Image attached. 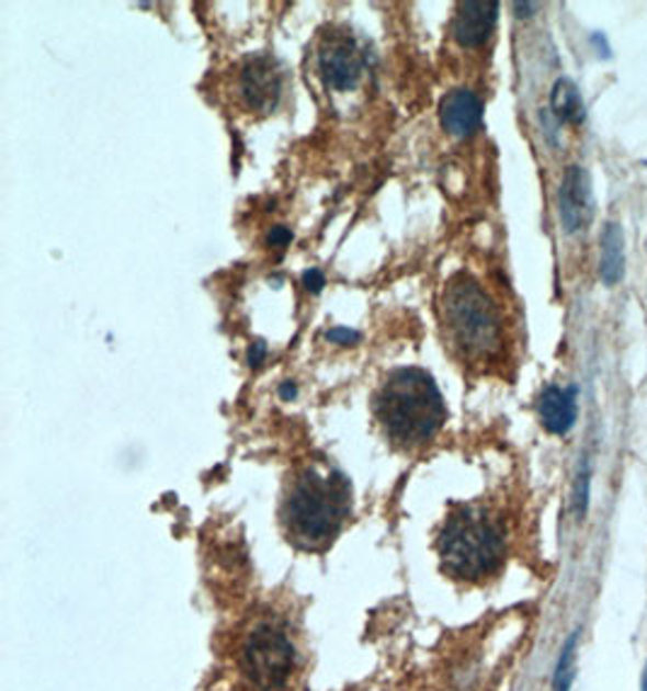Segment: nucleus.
Returning <instances> with one entry per match:
<instances>
[{"instance_id": "nucleus-16", "label": "nucleus", "mask_w": 647, "mask_h": 691, "mask_svg": "<svg viewBox=\"0 0 647 691\" xmlns=\"http://www.w3.org/2000/svg\"><path fill=\"white\" fill-rule=\"evenodd\" d=\"M292 240H294V234H292V228H286V226H274L268 234V246L272 248H286Z\"/></svg>"}, {"instance_id": "nucleus-4", "label": "nucleus", "mask_w": 647, "mask_h": 691, "mask_svg": "<svg viewBox=\"0 0 647 691\" xmlns=\"http://www.w3.org/2000/svg\"><path fill=\"white\" fill-rule=\"evenodd\" d=\"M442 316L449 338L468 356H490L502 344V320L490 296L468 274H456L444 286Z\"/></svg>"}, {"instance_id": "nucleus-8", "label": "nucleus", "mask_w": 647, "mask_h": 691, "mask_svg": "<svg viewBox=\"0 0 647 691\" xmlns=\"http://www.w3.org/2000/svg\"><path fill=\"white\" fill-rule=\"evenodd\" d=\"M558 202L560 222L568 234H577L589 224V218H592V190H589V178L580 166H570L565 170Z\"/></svg>"}, {"instance_id": "nucleus-6", "label": "nucleus", "mask_w": 647, "mask_h": 691, "mask_svg": "<svg viewBox=\"0 0 647 691\" xmlns=\"http://www.w3.org/2000/svg\"><path fill=\"white\" fill-rule=\"evenodd\" d=\"M318 68H320L322 80H326V86L332 90L344 92L360 83L364 61H362L360 46H356L350 32L328 34L326 42L320 44Z\"/></svg>"}, {"instance_id": "nucleus-19", "label": "nucleus", "mask_w": 647, "mask_h": 691, "mask_svg": "<svg viewBox=\"0 0 647 691\" xmlns=\"http://www.w3.org/2000/svg\"><path fill=\"white\" fill-rule=\"evenodd\" d=\"M264 356H268V344H264L262 340L252 342V348H250V352H248V364H250L252 369H258V366L264 362Z\"/></svg>"}, {"instance_id": "nucleus-11", "label": "nucleus", "mask_w": 647, "mask_h": 691, "mask_svg": "<svg viewBox=\"0 0 647 691\" xmlns=\"http://www.w3.org/2000/svg\"><path fill=\"white\" fill-rule=\"evenodd\" d=\"M538 418L543 428L553 434H565L572 430L577 420L575 388L563 390L558 386H548L538 398Z\"/></svg>"}, {"instance_id": "nucleus-3", "label": "nucleus", "mask_w": 647, "mask_h": 691, "mask_svg": "<svg viewBox=\"0 0 647 691\" xmlns=\"http://www.w3.org/2000/svg\"><path fill=\"white\" fill-rule=\"evenodd\" d=\"M444 570L461 580H480L500 568L504 558V529L480 507H461L449 517L439 536Z\"/></svg>"}, {"instance_id": "nucleus-7", "label": "nucleus", "mask_w": 647, "mask_h": 691, "mask_svg": "<svg viewBox=\"0 0 647 691\" xmlns=\"http://www.w3.org/2000/svg\"><path fill=\"white\" fill-rule=\"evenodd\" d=\"M240 92L250 110L268 112L276 107L282 95V73L268 56L250 59L240 73Z\"/></svg>"}, {"instance_id": "nucleus-12", "label": "nucleus", "mask_w": 647, "mask_h": 691, "mask_svg": "<svg viewBox=\"0 0 647 691\" xmlns=\"http://www.w3.org/2000/svg\"><path fill=\"white\" fill-rule=\"evenodd\" d=\"M626 272V252H623V230L618 224H606L602 234V280L614 286Z\"/></svg>"}, {"instance_id": "nucleus-10", "label": "nucleus", "mask_w": 647, "mask_h": 691, "mask_svg": "<svg viewBox=\"0 0 647 691\" xmlns=\"http://www.w3.org/2000/svg\"><path fill=\"white\" fill-rule=\"evenodd\" d=\"M497 10H500V5L490 3V0H468V3H461L452 25L454 39L461 46H480L488 42L497 22Z\"/></svg>"}, {"instance_id": "nucleus-21", "label": "nucleus", "mask_w": 647, "mask_h": 691, "mask_svg": "<svg viewBox=\"0 0 647 691\" xmlns=\"http://www.w3.org/2000/svg\"><path fill=\"white\" fill-rule=\"evenodd\" d=\"M643 691H647V665H645V675H643Z\"/></svg>"}, {"instance_id": "nucleus-5", "label": "nucleus", "mask_w": 647, "mask_h": 691, "mask_svg": "<svg viewBox=\"0 0 647 691\" xmlns=\"http://www.w3.org/2000/svg\"><path fill=\"white\" fill-rule=\"evenodd\" d=\"M238 665L242 677L258 691H280L296 670V645L274 621H258L240 643Z\"/></svg>"}, {"instance_id": "nucleus-13", "label": "nucleus", "mask_w": 647, "mask_h": 691, "mask_svg": "<svg viewBox=\"0 0 647 691\" xmlns=\"http://www.w3.org/2000/svg\"><path fill=\"white\" fill-rule=\"evenodd\" d=\"M550 110L560 122L580 124L584 120V105L580 92L568 78H560L550 92Z\"/></svg>"}, {"instance_id": "nucleus-2", "label": "nucleus", "mask_w": 647, "mask_h": 691, "mask_svg": "<svg viewBox=\"0 0 647 691\" xmlns=\"http://www.w3.org/2000/svg\"><path fill=\"white\" fill-rule=\"evenodd\" d=\"M288 539L302 548H322L340 532L350 514V483L340 474L320 476L306 471L284 500Z\"/></svg>"}, {"instance_id": "nucleus-9", "label": "nucleus", "mask_w": 647, "mask_h": 691, "mask_svg": "<svg viewBox=\"0 0 647 691\" xmlns=\"http://www.w3.org/2000/svg\"><path fill=\"white\" fill-rule=\"evenodd\" d=\"M439 120H442V126L452 136L468 138L476 134L483 124V102L473 90L456 88L442 100Z\"/></svg>"}, {"instance_id": "nucleus-17", "label": "nucleus", "mask_w": 647, "mask_h": 691, "mask_svg": "<svg viewBox=\"0 0 647 691\" xmlns=\"http://www.w3.org/2000/svg\"><path fill=\"white\" fill-rule=\"evenodd\" d=\"M326 338L334 344H356L360 342V332H354L350 328H334L326 332Z\"/></svg>"}, {"instance_id": "nucleus-15", "label": "nucleus", "mask_w": 647, "mask_h": 691, "mask_svg": "<svg viewBox=\"0 0 647 691\" xmlns=\"http://www.w3.org/2000/svg\"><path fill=\"white\" fill-rule=\"evenodd\" d=\"M587 495H589V474H587V468H582L580 476H577V488H575V512L580 520L587 512V500H589Z\"/></svg>"}, {"instance_id": "nucleus-1", "label": "nucleus", "mask_w": 647, "mask_h": 691, "mask_svg": "<svg viewBox=\"0 0 647 691\" xmlns=\"http://www.w3.org/2000/svg\"><path fill=\"white\" fill-rule=\"evenodd\" d=\"M374 415L393 444L412 449L442 430L446 406L430 374L422 369H398L376 394Z\"/></svg>"}, {"instance_id": "nucleus-20", "label": "nucleus", "mask_w": 647, "mask_h": 691, "mask_svg": "<svg viewBox=\"0 0 647 691\" xmlns=\"http://www.w3.org/2000/svg\"><path fill=\"white\" fill-rule=\"evenodd\" d=\"M280 396H282L284 400H292V398H296V384L286 382V384L280 388Z\"/></svg>"}, {"instance_id": "nucleus-18", "label": "nucleus", "mask_w": 647, "mask_h": 691, "mask_svg": "<svg viewBox=\"0 0 647 691\" xmlns=\"http://www.w3.org/2000/svg\"><path fill=\"white\" fill-rule=\"evenodd\" d=\"M304 284L310 294H318L322 292V286H326V274H322L320 270H308L304 272Z\"/></svg>"}, {"instance_id": "nucleus-14", "label": "nucleus", "mask_w": 647, "mask_h": 691, "mask_svg": "<svg viewBox=\"0 0 647 691\" xmlns=\"http://www.w3.org/2000/svg\"><path fill=\"white\" fill-rule=\"evenodd\" d=\"M575 643L577 636L570 638V643L565 645V650L558 660L556 667V679H553V691H570V682H572V658H575Z\"/></svg>"}]
</instances>
